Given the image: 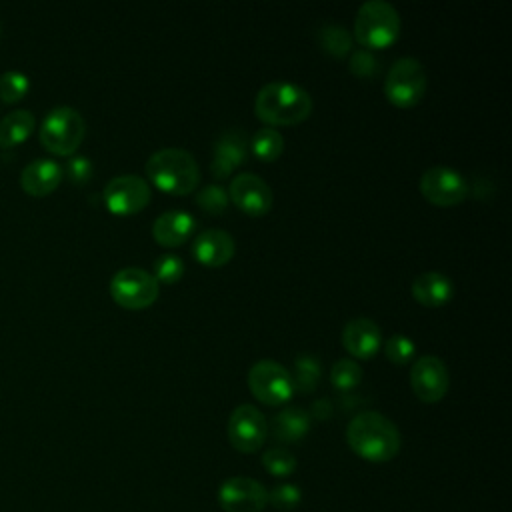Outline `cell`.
Listing matches in <instances>:
<instances>
[{
	"label": "cell",
	"instance_id": "1",
	"mask_svg": "<svg viewBox=\"0 0 512 512\" xmlns=\"http://www.w3.org/2000/svg\"><path fill=\"white\" fill-rule=\"evenodd\" d=\"M348 446L364 460L386 462L400 450V430L396 424L376 410H364L352 416L346 426Z\"/></svg>",
	"mask_w": 512,
	"mask_h": 512
},
{
	"label": "cell",
	"instance_id": "2",
	"mask_svg": "<svg viewBox=\"0 0 512 512\" xmlns=\"http://www.w3.org/2000/svg\"><path fill=\"white\" fill-rule=\"evenodd\" d=\"M256 114L272 124H296L312 110L310 92L292 80H270L254 98Z\"/></svg>",
	"mask_w": 512,
	"mask_h": 512
},
{
	"label": "cell",
	"instance_id": "3",
	"mask_svg": "<svg viewBox=\"0 0 512 512\" xmlns=\"http://www.w3.org/2000/svg\"><path fill=\"white\" fill-rule=\"evenodd\" d=\"M148 178L170 194H188L200 182V168L192 152L166 146L152 152L146 160Z\"/></svg>",
	"mask_w": 512,
	"mask_h": 512
},
{
	"label": "cell",
	"instance_id": "4",
	"mask_svg": "<svg viewBox=\"0 0 512 512\" xmlns=\"http://www.w3.org/2000/svg\"><path fill=\"white\" fill-rule=\"evenodd\" d=\"M400 14L388 0H364L354 16V36L366 48L390 46L400 34Z\"/></svg>",
	"mask_w": 512,
	"mask_h": 512
},
{
	"label": "cell",
	"instance_id": "5",
	"mask_svg": "<svg viewBox=\"0 0 512 512\" xmlns=\"http://www.w3.org/2000/svg\"><path fill=\"white\" fill-rule=\"evenodd\" d=\"M86 134L84 116L72 106H54L40 124V140L54 154H72Z\"/></svg>",
	"mask_w": 512,
	"mask_h": 512
},
{
	"label": "cell",
	"instance_id": "6",
	"mask_svg": "<svg viewBox=\"0 0 512 512\" xmlns=\"http://www.w3.org/2000/svg\"><path fill=\"white\" fill-rule=\"evenodd\" d=\"M426 70L414 56H402L392 62L384 78V92L398 106L416 104L426 92Z\"/></svg>",
	"mask_w": 512,
	"mask_h": 512
},
{
	"label": "cell",
	"instance_id": "7",
	"mask_svg": "<svg viewBox=\"0 0 512 512\" xmlns=\"http://www.w3.org/2000/svg\"><path fill=\"white\" fill-rule=\"evenodd\" d=\"M248 386L264 404H282L294 394L292 372L274 358H260L250 366Z\"/></svg>",
	"mask_w": 512,
	"mask_h": 512
},
{
	"label": "cell",
	"instance_id": "8",
	"mask_svg": "<svg viewBox=\"0 0 512 512\" xmlns=\"http://www.w3.org/2000/svg\"><path fill=\"white\" fill-rule=\"evenodd\" d=\"M160 286L152 272L140 266H126L110 278V294L124 308H146L158 298Z\"/></svg>",
	"mask_w": 512,
	"mask_h": 512
},
{
	"label": "cell",
	"instance_id": "9",
	"mask_svg": "<svg viewBox=\"0 0 512 512\" xmlns=\"http://www.w3.org/2000/svg\"><path fill=\"white\" fill-rule=\"evenodd\" d=\"M268 436V420L254 404H240L228 418V440L240 452H256Z\"/></svg>",
	"mask_w": 512,
	"mask_h": 512
},
{
	"label": "cell",
	"instance_id": "10",
	"mask_svg": "<svg viewBox=\"0 0 512 512\" xmlns=\"http://www.w3.org/2000/svg\"><path fill=\"white\" fill-rule=\"evenodd\" d=\"M420 190L432 204L452 206L464 200L468 194V182L456 168L436 164L422 172Z\"/></svg>",
	"mask_w": 512,
	"mask_h": 512
},
{
	"label": "cell",
	"instance_id": "11",
	"mask_svg": "<svg viewBox=\"0 0 512 512\" xmlns=\"http://www.w3.org/2000/svg\"><path fill=\"white\" fill-rule=\"evenodd\" d=\"M150 186L138 174H118L110 178L102 190L104 202L114 214H132L150 200Z\"/></svg>",
	"mask_w": 512,
	"mask_h": 512
},
{
	"label": "cell",
	"instance_id": "12",
	"mask_svg": "<svg viewBox=\"0 0 512 512\" xmlns=\"http://www.w3.org/2000/svg\"><path fill=\"white\" fill-rule=\"evenodd\" d=\"M218 502L224 512H262L268 504V490L254 478L232 476L220 484Z\"/></svg>",
	"mask_w": 512,
	"mask_h": 512
},
{
	"label": "cell",
	"instance_id": "13",
	"mask_svg": "<svg viewBox=\"0 0 512 512\" xmlns=\"http://www.w3.org/2000/svg\"><path fill=\"white\" fill-rule=\"evenodd\" d=\"M410 384L420 400L438 402L450 384V374L444 360L436 354L418 356L410 368Z\"/></svg>",
	"mask_w": 512,
	"mask_h": 512
},
{
	"label": "cell",
	"instance_id": "14",
	"mask_svg": "<svg viewBox=\"0 0 512 512\" xmlns=\"http://www.w3.org/2000/svg\"><path fill=\"white\" fill-rule=\"evenodd\" d=\"M228 196L248 214H264L272 206V188L254 172H238L228 186Z\"/></svg>",
	"mask_w": 512,
	"mask_h": 512
},
{
	"label": "cell",
	"instance_id": "15",
	"mask_svg": "<svg viewBox=\"0 0 512 512\" xmlns=\"http://www.w3.org/2000/svg\"><path fill=\"white\" fill-rule=\"evenodd\" d=\"M248 154V138L246 132L240 128L224 130L212 148V162L210 170L216 178L228 176L238 164L246 160Z\"/></svg>",
	"mask_w": 512,
	"mask_h": 512
},
{
	"label": "cell",
	"instance_id": "16",
	"mask_svg": "<svg viewBox=\"0 0 512 512\" xmlns=\"http://www.w3.org/2000/svg\"><path fill=\"white\" fill-rule=\"evenodd\" d=\"M342 342L348 352L360 358L374 356L382 346L380 326L368 316L350 318L342 330Z\"/></svg>",
	"mask_w": 512,
	"mask_h": 512
},
{
	"label": "cell",
	"instance_id": "17",
	"mask_svg": "<svg viewBox=\"0 0 512 512\" xmlns=\"http://www.w3.org/2000/svg\"><path fill=\"white\" fill-rule=\"evenodd\" d=\"M234 250H236V244L232 234L222 228H206L192 242L194 256L208 266H220L228 262Z\"/></svg>",
	"mask_w": 512,
	"mask_h": 512
},
{
	"label": "cell",
	"instance_id": "18",
	"mask_svg": "<svg viewBox=\"0 0 512 512\" xmlns=\"http://www.w3.org/2000/svg\"><path fill=\"white\" fill-rule=\"evenodd\" d=\"M62 176H64L62 166L56 160L42 156V158L30 160L22 168L20 186L32 196H42L52 192L60 184Z\"/></svg>",
	"mask_w": 512,
	"mask_h": 512
},
{
	"label": "cell",
	"instance_id": "19",
	"mask_svg": "<svg viewBox=\"0 0 512 512\" xmlns=\"http://www.w3.org/2000/svg\"><path fill=\"white\" fill-rule=\"evenodd\" d=\"M194 226H196V218L190 212L172 208L162 212L154 220L152 234L160 244L176 246V244H182L192 234Z\"/></svg>",
	"mask_w": 512,
	"mask_h": 512
},
{
	"label": "cell",
	"instance_id": "20",
	"mask_svg": "<svg viewBox=\"0 0 512 512\" xmlns=\"http://www.w3.org/2000/svg\"><path fill=\"white\" fill-rule=\"evenodd\" d=\"M454 292L452 280L440 270H428L412 280V296L424 306H442Z\"/></svg>",
	"mask_w": 512,
	"mask_h": 512
},
{
	"label": "cell",
	"instance_id": "21",
	"mask_svg": "<svg viewBox=\"0 0 512 512\" xmlns=\"http://www.w3.org/2000/svg\"><path fill=\"white\" fill-rule=\"evenodd\" d=\"M310 430V414L300 406H286L272 418V434L278 442H298Z\"/></svg>",
	"mask_w": 512,
	"mask_h": 512
},
{
	"label": "cell",
	"instance_id": "22",
	"mask_svg": "<svg viewBox=\"0 0 512 512\" xmlns=\"http://www.w3.org/2000/svg\"><path fill=\"white\" fill-rule=\"evenodd\" d=\"M36 118L26 108H16L8 112L0 122V146H16L18 142L26 140L34 130Z\"/></svg>",
	"mask_w": 512,
	"mask_h": 512
},
{
	"label": "cell",
	"instance_id": "23",
	"mask_svg": "<svg viewBox=\"0 0 512 512\" xmlns=\"http://www.w3.org/2000/svg\"><path fill=\"white\" fill-rule=\"evenodd\" d=\"M250 146L260 160H274L284 150V136L274 126H262L254 132Z\"/></svg>",
	"mask_w": 512,
	"mask_h": 512
},
{
	"label": "cell",
	"instance_id": "24",
	"mask_svg": "<svg viewBox=\"0 0 512 512\" xmlns=\"http://www.w3.org/2000/svg\"><path fill=\"white\" fill-rule=\"evenodd\" d=\"M318 40H320V46L334 56H344L346 52L352 50L350 32L342 24H336V22L322 24L318 30Z\"/></svg>",
	"mask_w": 512,
	"mask_h": 512
},
{
	"label": "cell",
	"instance_id": "25",
	"mask_svg": "<svg viewBox=\"0 0 512 512\" xmlns=\"http://www.w3.org/2000/svg\"><path fill=\"white\" fill-rule=\"evenodd\" d=\"M330 380H332L334 388H338V390L356 388L362 380V368L354 358H340L332 364Z\"/></svg>",
	"mask_w": 512,
	"mask_h": 512
},
{
	"label": "cell",
	"instance_id": "26",
	"mask_svg": "<svg viewBox=\"0 0 512 512\" xmlns=\"http://www.w3.org/2000/svg\"><path fill=\"white\" fill-rule=\"evenodd\" d=\"M262 464L266 468V472H270L272 476H290L294 470H296V458L290 450L286 448H280V446H274V448H268L264 454H262Z\"/></svg>",
	"mask_w": 512,
	"mask_h": 512
},
{
	"label": "cell",
	"instance_id": "27",
	"mask_svg": "<svg viewBox=\"0 0 512 512\" xmlns=\"http://www.w3.org/2000/svg\"><path fill=\"white\" fill-rule=\"evenodd\" d=\"M228 190L218 184V182H210V184H204L198 192H196V202L202 210L206 212H212V214H220L226 210L228 206Z\"/></svg>",
	"mask_w": 512,
	"mask_h": 512
},
{
	"label": "cell",
	"instance_id": "28",
	"mask_svg": "<svg viewBox=\"0 0 512 512\" xmlns=\"http://www.w3.org/2000/svg\"><path fill=\"white\" fill-rule=\"evenodd\" d=\"M294 368H296V376H292L294 380V388H300V390H312L314 384H316V378L320 374V362L314 354H300L294 362Z\"/></svg>",
	"mask_w": 512,
	"mask_h": 512
},
{
	"label": "cell",
	"instance_id": "29",
	"mask_svg": "<svg viewBox=\"0 0 512 512\" xmlns=\"http://www.w3.org/2000/svg\"><path fill=\"white\" fill-rule=\"evenodd\" d=\"M384 354L394 364H404L416 354V344L410 336H406L402 332H396V334H390L384 340Z\"/></svg>",
	"mask_w": 512,
	"mask_h": 512
},
{
	"label": "cell",
	"instance_id": "30",
	"mask_svg": "<svg viewBox=\"0 0 512 512\" xmlns=\"http://www.w3.org/2000/svg\"><path fill=\"white\" fill-rule=\"evenodd\" d=\"M28 76L20 70H6L0 74V98L6 102L20 100L28 90Z\"/></svg>",
	"mask_w": 512,
	"mask_h": 512
},
{
	"label": "cell",
	"instance_id": "31",
	"mask_svg": "<svg viewBox=\"0 0 512 512\" xmlns=\"http://www.w3.org/2000/svg\"><path fill=\"white\" fill-rule=\"evenodd\" d=\"M184 272V260L172 252L160 254L154 260V278L162 282H176Z\"/></svg>",
	"mask_w": 512,
	"mask_h": 512
},
{
	"label": "cell",
	"instance_id": "32",
	"mask_svg": "<svg viewBox=\"0 0 512 512\" xmlns=\"http://www.w3.org/2000/svg\"><path fill=\"white\" fill-rule=\"evenodd\" d=\"M302 498V492L296 484H278L268 492V502L272 504V508L288 512L294 510L298 506Z\"/></svg>",
	"mask_w": 512,
	"mask_h": 512
},
{
	"label": "cell",
	"instance_id": "33",
	"mask_svg": "<svg viewBox=\"0 0 512 512\" xmlns=\"http://www.w3.org/2000/svg\"><path fill=\"white\" fill-rule=\"evenodd\" d=\"M348 66L358 76H372L378 70V60L368 48H356L350 54Z\"/></svg>",
	"mask_w": 512,
	"mask_h": 512
},
{
	"label": "cell",
	"instance_id": "34",
	"mask_svg": "<svg viewBox=\"0 0 512 512\" xmlns=\"http://www.w3.org/2000/svg\"><path fill=\"white\" fill-rule=\"evenodd\" d=\"M62 170H66V174L72 182L84 184L92 174V162L84 154H72L66 162V168H62Z\"/></svg>",
	"mask_w": 512,
	"mask_h": 512
}]
</instances>
